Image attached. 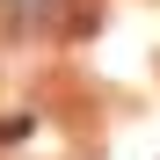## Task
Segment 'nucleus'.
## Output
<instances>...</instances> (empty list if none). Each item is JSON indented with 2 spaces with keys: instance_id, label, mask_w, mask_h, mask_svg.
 <instances>
[{
  "instance_id": "1",
  "label": "nucleus",
  "mask_w": 160,
  "mask_h": 160,
  "mask_svg": "<svg viewBox=\"0 0 160 160\" xmlns=\"http://www.w3.org/2000/svg\"><path fill=\"white\" fill-rule=\"evenodd\" d=\"M37 22L58 37H80V29H95V0H37Z\"/></svg>"
}]
</instances>
